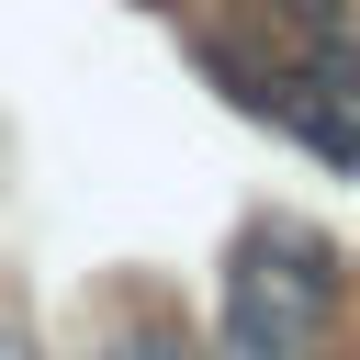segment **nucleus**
Returning <instances> with one entry per match:
<instances>
[{
    "label": "nucleus",
    "mask_w": 360,
    "mask_h": 360,
    "mask_svg": "<svg viewBox=\"0 0 360 360\" xmlns=\"http://www.w3.org/2000/svg\"><path fill=\"white\" fill-rule=\"evenodd\" d=\"M90 360H202V349H191V326L169 304H135L112 338H90Z\"/></svg>",
    "instance_id": "3"
},
{
    "label": "nucleus",
    "mask_w": 360,
    "mask_h": 360,
    "mask_svg": "<svg viewBox=\"0 0 360 360\" xmlns=\"http://www.w3.org/2000/svg\"><path fill=\"white\" fill-rule=\"evenodd\" d=\"M349 304V259L304 214H259L225 248V360H315Z\"/></svg>",
    "instance_id": "1"
},
{
    "label": "nucleus",
    "mask_w": 360,
    "mask_h": 360,
    "mask_svg": "<svg viewBox=\"0 0 360 360\" xmlns=\"http://www.w3.org/2000/svg\"><path fill=\"white\" fill-rule=\"evenodd\" d=\"M0 360H34V349H22V326H0Z\"/></svg>",
    "instance_id": "5"
},
{
    "label": "nucleus",
    "mask_w": 360,
    "mask_h": 360,
    "mask_svg": "<svg viewBox=\"0 0 360 360\" xmlns=\"http://www.w3.org/2000/svg\"><path fill=\"white\" fill-rule=\"evenodd\" d=\"M191 56L225 79L236 112L281 124V135H292L304 158H326V169H360V45H349V34H304V22H292V56H270V68H248L225 34H191Z\"/></svg>",
    "instance_id": "2"
},
{
    "label": "nucleus",
    "mask_w": 360,
    "mask_h": 360,
    "mask_svg": "<svg viewBox=\"0 0 360 360\" xmlns=\"http://www.w3.org/2000/svg\"><path fill=\"white\" fill-rule=\"evenodd\" d=\"M270 11H281V22H304V34H349V11H360V0H270Z\"/></svg>",
    "instance_id": "4"
}]
</instances>
